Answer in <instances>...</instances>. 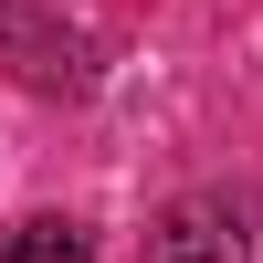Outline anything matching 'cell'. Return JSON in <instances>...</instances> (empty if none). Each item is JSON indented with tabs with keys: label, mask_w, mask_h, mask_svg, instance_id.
Wrapping results in <instances>:
<instances>
[{
	"label": "cell",
	"mask_w": 263,
	"mask_h": 263,
	"mask_svg": "<svg viewBox=\"0 0 263 263\" xmlns=\"http://www.w3.org/2000/svg\"><path fill=\"white\" fill-rule=\"evenodd\" d=\"M137 263H263V200L253 190H190L147 221Z\"/></svg>",
	"instance_id": "6da1fadb"
},
{
	"label": "cell",
	"mask_w": 263,
	"mask_h": 263,
	"mask_svg": "<svg viewBox=\"0 0 263 263\" xmlns=\"http://www.w3.org/2000/svg\"><path fill=\"white\" fill-rule=\"evenodd\" d=\"M11 263H84V232L74 221H21L11 232Z\"/></svg>",
	"instance_id": "7a4b0ae2"
}]
</instances>
